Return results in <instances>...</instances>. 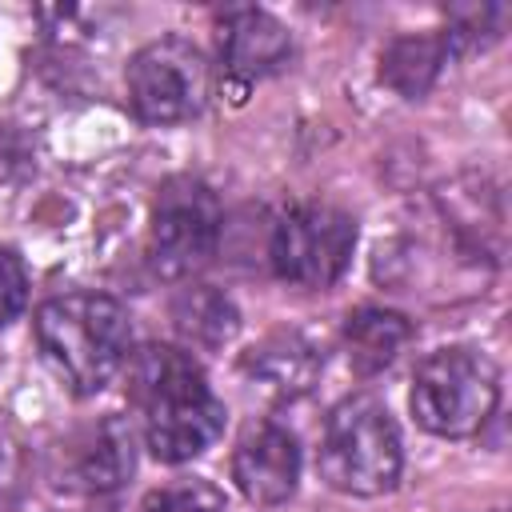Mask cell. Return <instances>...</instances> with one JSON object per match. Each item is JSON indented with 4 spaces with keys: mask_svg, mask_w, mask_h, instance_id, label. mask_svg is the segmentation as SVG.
I'll use <instances>...</instances> for the list:
<instances>
[{
    "mask_svg": "<svg viewBox=\"0 0 512 512\" xmlns=\"http://www.w3.org/2000/svg\"><path fill=\"white\" fill-rule=\"evenodd\" d=\"M220 200L196 176H172L160 184L148 228V264L164 280L192 276L220 240Z\"/></svg>",
    "mask_w": 512,
    "mask_h": 512,
    "instance_id": "cell-6",
    "label": "cell"
},
{
    "mask_svg": "<svg viewBox=\"0 0 512 512\" xmlns=\"http://www.w3.org/2000/svg\"><path fill=\"white\" fill-rule=\"evenodd\" d=\"M172 328H176L188 344L212 352V348H224V344L236 336L240 312H236V304H232L224 292H216L212 284H188V288H180V292L172 296Z\"/></svg>",
    "mask_w": 512,
    "mask_h": 512,
    "instance_id": "cell-14",
    "label": "cell"
},
{
    "mask_svg": "<svg viewBox=\"0 0 512 512\" xmlns=\"http://www.w3.org/2000/svg\"><path fill=\"white\" fill-rule=\"evenodd\" d=\"M216 40H220L224 72L232 80H240V84L272 76L292 56L288 28L276 16L260 12V8H232V12H224L220 24H216Z\"/></svg>",
    "mask_w": 512,
    "mask_h": 512,
    "instance_id": "cell-9",
    "label": "cell"
},
{
    "mask_svg": "<svg viewBox=\"0 0 512 512\" xmlns=\"http://www.w3.org/2000/svg\"><path fill=\"white\" fill-rule=\"evenodd\" d=\"M408 340H412V324H408V316H400L392 308H356L344 324L348 364L360 376H372V372L388 368L404 352Z\"/></svg>",
    "mask_w": 512,
    "mask_h": 512,
    "instance_id": "cell-12",
    "label": "cell"
},
{
    "mask_svg": "<svg viewBox=\"0 0 512 512\" xmlns=\"http://www.w3.org/2000/svg\"><path fill=\"white\" fill-rule=\"evenodd\" d=\"M244 380L252 384V392H260L264 400H296L304 396L316 376H320V352L296 336V332H276L268 340H260L248 356H244Z\"/></svg>",
    "mask_w": 512,
    "mask_h": 512,
    "instance_id": "cell-10",
    "label": "cell"
},
{
    "mask_svg": "<svg viewBox=\"0 0 512 512\" xmlns=\"http://www.w3.org/2000/svg\"><path fill=\"white\" fill-rule=\"evenodd\" d=\"M128 396L144 412V440L156 460L184 464L224 432V404L212 396L204 368L176 344H144L128 360Z\"/></svg>",
    "mask_w": 512,
    "mask_h": 512,
    "instance_id": "cell-1",
    "label": "cell"
},
{
    "mask_svg": "<svg viewBox=\"0 0 512 512\" xmlns=\"http://www.w3.org/2000/svg\"><path fill=\"white\" fill-rule=\"evenodd\" d=\"M356 220L332 204H296L276 220L272 268L300 288H328L352 260Z\"/></svg>",
    "mask_w": 512,
    "mask_h": 512,
    "instance_id": "cell-7",
    "label": "cell"
},
{
    "mask_svg": "<svg viewBox=\"0 0 512 512\" xmlns=\"http://www.w3.org/2000/svg\"><path fill=\"white\" fill-rule=\"evenodd\" d=\"M500 400V372L476 348H440L412 376V416L432 436H476Z\"/></svg>",
    "mask_w": 512,
    "mask_h": 512,
    "instance_id": "cell-4",
    "label": "cell"
},
{
    "mask_svg": "<svg viewBox=\"0 0 512 512\" xmlns=\"http://www.w3.org/2000/svg\"><path fill=\"white\" fill-rule=\"evenodd\" d=\"M128 104L144 124L192 120L212 92V68L204 52L184 36H160L128 60Z\"/></svg>",
    "mask_w": 512,
    "mask_h": 512,
    "instance_id": "cell-5",
    "label": "cell"
},
{
    "mask_svg": "<svg viewBox=\"0 0 512 512\" xmlns=\"http://www.w3.org/2000/svg\"><path fill=\"white\" fill-rule=\"evenodd\" d=\"M136 468V448H132V428L120 416L100 420L76 452V484L88 492H116Z\"/></svg>",
    "mask_w": 512,
    "mask_h": 512,
    "instance_id": "cell-11",
    "label": "cell"
},
{
    "mask_svg": "<svg viewBox=\"0 0 512 512\" xmlns=\"http://www.w3.org/2000/svg\"><path fill=\"white\" fill-rule=\"evenodd\" d=\"M448 56H452V52H448V44H444V32L396 36V40L384 48V56H380V80H384L392 92L416 100V96H424V92L436 84V76H440V68H444Z\"/></svg>",
    "mask_w": 512,
    "mask_h": 512,
    "instance_id": "cell-13",
    "label": "cell"
},
{
    "mask_svg": "<svg viewBox=\"0 0 512 512\" xmlns=\"http://www.w3.org/2000/svg\"><path fill=\"white\" fill-rule=\"evenodd\" d=\"M500 20H504V8H496V4H460V8H448V32H444L448 52L484 48L488 40L500 36Z\"/></svg>",
    "mask_w": 512,
    "mask_h": 512,
    "instance_id": "cell-15",
    "label": "cell"
},
{
    "mask_svg": "<svg viewBox=\"0 0 512 512\" xmlns=\"http://www.w3.org/2000/svg\"><path fill=\"white\" fill-rule=\"evenodd\" d=\"M140 512H224V492L208 480H176V484L152 488Z\"/></svg>",
    "mask_w": 512,
    "mask_h": 512,
    "instance_id": "cell-16",
    "label": "cell"
},
{
    "mask_svg": "<svg viewBox=\"0 0 512 512\" xmlns=\"http://www.w3.org/2000/svg\"><path fill=\"white\" fill-rule=\"evenodd\" d=\"M400 432L372 396H348L332 408L320 440V476L348 496H380L400 480Z\"/></svg>",
    "mask_w": 512,
    "mask_h": 512,
    "instance_id": "cell-3",
    "label": "cell"
},
{
    "mask_svg": "<svg viewBox=\"0 0 512 512\" xmlns=\"http://www.w3.org/2000/svg\"><path fill=\"white\" fill-rule=\"evenodd\" d=\"M232 480L260 508L284 504L296 492V480H300L296 436L276 420L248 424L236 440V452H232Z\"/></svg>",
    "mask_w": 512,
    "mask_h": 512,
    "instance_id": "cell-8",
    "label": "cell"
},
{
    "mask_svg": "<svg viewBox=\"0 0 512 512\" xmlns=\"http://www.w3.org/2000/svg\"><path fill=\"white\" fill-rule=\"evenodd\" d=\"M36 340L56 376L76 396H92L128 364L132 324L112 296L68 292L36 308Z\"/></svg>",
    "mask_w": 512,
    "mask_h": 512,
    "instance_id": "cell-2",
    "label": "cell"
},
{
    "mask_svg": "<svg viewBox=\"0 0 512 512\" xmlns=\"http://www.w3.org/2000/svg\"><path fill=\"white\" fill-rule=\"evenodd\" d=\"M28 304V272L12 248H0V328L12 324Z\"/></svg>",
    "mask_w": 512,
    "mask_h": 512,
    "instance_id": "cell-17",
    "label": "cell"
}]
</instances>
